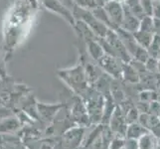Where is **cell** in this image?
Instances as JSON below:
<instances>
[{
    "mask_svg": "<svg viewBox=\"0 0 160 149\" xmlns=\"http://www.w3.org/2000/svg\"><path fill=\"white\" fill-rule=\"evenodd\" d=\"M152 12L156 19H160V2L154 1L152 3Z\"/></svg>",
    "mask_w": 160,
    "mask_h": 149,
    "instance_id": "7",
    "label": "cell"
},
{
    "mask_svg": "<svg viewBox=\"0 0 160 149\" xmlns=\"http://www.w3.org/2000/svg\"><path fill=\"white\" fill-rule=\"evenodd\" d=\"M118 1H119V0H118Z\"/></svg>",
    "mask_w": 160,
    "mask_h": 149,
    "instance_id": "11",
    "label": "cell"
},
{
    "mask_svg": "<svg viewBox=\"0 0 160 149\" xmlns=\"http://www.w3.org/2000/svg\"><path fill=\"white\" fill-rule=\"evenodd\" d=\"M107 10L108 12V15L110 16L112 20L114 23L119 24L121 23L123 18V13H122V9H121L120 5L118 2H110L107 5Z\"/></svg>",
    "mask_w": 160,
    "mask_h": 149,
    "instance_id": "2",
    "label": "cell"
},
{
    "mask_svg": "<svg viewBox=\"0 0 160 149\" xmlns=\"http://www.w3.org/2000/svg\"><path fill=\"white\" fill-rule=\"evenodd\" d=\"M140 31L153 33V21L150 17L143 18L140 24Z\"/></svg>",
    "mask_w": 160,
    "mask_h": 149,
    "instance_id": "6",
    "label": "cell"
},
{
    "mask_svg": "<svg viewBox=\"0 0 160 149\" xmlns=\"http://www.w3.org/2000/svg\"><path fill=\"white\" fill-rule=\"evenodd\" d=\"M142 7L144 8V10L148 14L152 13V2H151V0H142Z\"/></svg>",
    "mask_w": 160,
    "mask_h": 149,
    "instance_id": "8",
    "label": "cell"
},
{
    "mask_svg": "<svg viewBox=\"0 0 160 149\" xmlns=\"http://www.w3.org/2000/svg\"><path fill=\"white\" fill-rule=\"evenodd\" d=\"M153 32L160 36V19H155L153 22Z\"/></svg>",
    "mask_w": 160,
    "mask_h": 149,
    "instance_id": "9",
    "label": "cell"
},
{
    "mask_svg": "<svg viewBox=\"0 0 160 149\" xmlns=\"http://www.w3.org/2000/svg\"><path fill=\"white\" fill-rule=\"evenodd\" d=\"M35 0H20L11 8L4 24V37L7 48H13L25 38L35 15Z\"/></svg>",
    "mask_w": 160,
    "mask_h": 149,
    "instance_id": "1",
    "label": "cell"
},
{
    "mask_svg": "<svg viewBox=\"0 0 160 149\" xmlns=\"http://www.w3.org/2000/svg\"><path fill=\"white\" fill-rule=\"evenodd\" d=\"M126 133H128V136L129 138L137 139V138H140L142 135L148 133V130L147 128L143 127L142 125L132 123L128 128V130H126Z\"/></svg>",
    "mask_w": 160,
    "mask_h": 149,
    "instance_id": "3",
    "label": "cell"
},
{
    "mask_svg": "<svg viewBox=\"0 0 160 149\" xmlns=\"http://www.w3.org/2000/svg\"><path fill=\"white\" fill-rule=\"evenodd\" d=\"M154 1H157V2H160V0H154Z\"/></svg>",
    "mask_w": 160,
    "mask_h": 149,
    "instance_id": "10",
    "label": "cell"
},
{
    "mask_svg": "<svg viewBox=\"0 0 160 149\" xmlns=\"http://www.w3.org/2000/svg\"><path fill=\"white\" fill-rule=\"evenodd\" d=\"M134 37L136 38L137 42H138L141 46H144L145 48H149L150 44L152 43V33L149 32H144V31H137L135 32Z\"/></svg>",
    "mask_w": 160,
    "mask_h": 149,
    "instance_id": "4",
    "label": "cell"
},
{
    "mask_svg": "<svg viewBox=\"0 0 160 149\" xmlns=\"http://www.w3.org/2000/svg\"><path fill=\"white\" fill-rule=\"evenodd\" d=\"M154 138L151 134H144L140 137L139 142H138V147L139 149H153L154 147Z\"/></svg>",
    "mask_w": 160,
    "mask_h": 149,
    "instance_id": "5",
    "label": "cell"
}]
</instances>
